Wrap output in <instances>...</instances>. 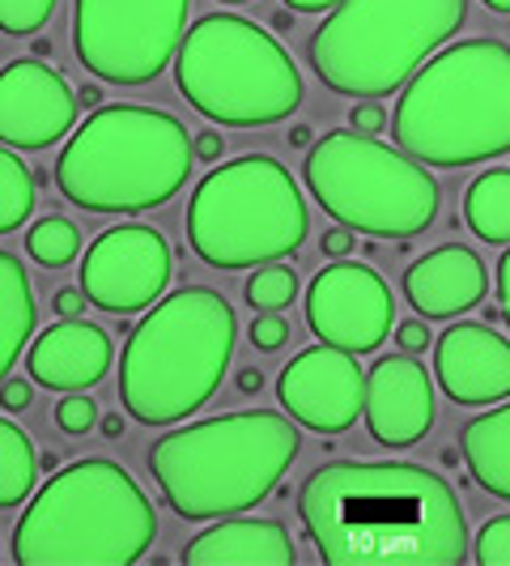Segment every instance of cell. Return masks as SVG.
Wrapping results in <instances>:
<instances>
[{"mask_svg":"<svg viewBox=\"0 0 510 566\" xmlns=\"http://www.w3.org/2000/svg\"><path fill=\"white\" fill-rule=\"evenodd\" d=\"M302 524L332 566H455L468 520L438 473L400 460H337L302 482Z\"/></svg>","mask_w":510,"mask_h":566,"instance_id":"6da1fadb","label":"cell"},{"mask_svg":"<svg viewBox=\"0 0 510 566\" xmlns=\"http://www.w3.org/2000/svg\"><path fill=\"white\" fill-rule=\"evenodd\" d=\"M392 133L425 167H472L510 154V48L464 39L429 56L400 94Z\"/></svg>","mask_w":510,"mask_h":566,"instance_id":"7a4b0ae2","label":"cell"},{"mask_svg":"<svg viewBox=\"0 0 510 566\" xmlns=\"http://www.w3.org/2000/svg\"><path fill=\"white\" fill-rule=\"evenodd\" d=\"M298 455V426L273 409L222 413L170 430L149 448V469L183 520H222L264 503Z\"/></svg>","mask_w":510,"mask_h":566,"instance_id":"3957f363","label":"cell"},{"mask_svg":"<svg viewBox=\"0 0 510 566\" xmlns=\"http://www.w3.org/2000/svg\"><path fill=\"white\" fill-rule=\"evenodd\" d=\"M234 307L217 290L183 285L158 298L119 358V397L145 426H170L217 392L234 358Z\"/></svg>","mask_w":510,"mask_h":566,"instance_id":"277c9868","label":"cell"},{"mask_svg":"<svg viewBox=\"0 0 510 566\" xmlns=\"http://www.w3.org/2000/svg\"><path fill=\"white\" fill-rule=\"evenodd\" d=\"M145 490L115 460H77L30 499L13 533L22 566H128L153 545Z\"/></svg>","mask_w":510,"mask_h":566,"instance_id":"5b68a950","label":"cell"},{"mask_svg":"<svg viewBox=\"0 0 510 566\" xmlns=\"http://www.w3.org/2000/svg\"><path fill=\"white\" fill-rule=\"evenodd\" d=\"M196 163V145L170 112L98 107L56 163L60 192L89 213H145L167 205Z\"/></svg>","mask_w":510,"mask_h":566,"instance_id":"8992f818","label":"cell"},{"mask_svg":"<svg viewBox=\"0 0 510 566\" xmlns=\"http://www.w3.org/2000/svg\"><path fill=\"white\" fill-rule=\"evenodd\" d=\"M468 18V0H340L311 34L319 82L344 98H383Z\"/></svg>","mask_w":510,"mask_h":566,"instance_id":"52a82bcc","label":"cell"},{"mask_svg":"<svg viewBox=\"0 0 510 566\" xmlns=\"http://www.w3.org/2000/svg\"><path fill=\"white\" fill-rule=\"evenodd\" d=\"M179 94L213 124L264 128L302 103V73L285 48L247 18L209 13L174 52Z\"/></svg>","mask_w":510,"mask_h":566,"instance_id":"ba28073f","label":"cell"},{"mask_svg":"<svg viewBox=\"0 0 510 566\" xmlns=\"http://www.w3.org/2000/svg\"><path fill=\"white\" fill-rule=\"evenodd\" d=\"M188 239L213 269L273 264L302 248L307 205L277 158L247 154L200 179L188 205Z\"/></svg>","mask_w":510,"mask_h":566,"instance_id":"9c48e42d","label":"cell"},{"mask_svg":"<svg viewBox=\"0 0 510 566\" xmlns=\"http://www.w3.org/2000/svg\"><path fill=\"white\" fill-rule=\"evenodd\" d=\"M302 175L323 213L374 239L422 234L434 227L443 200L425 163L362 133H328L315 142Z\"/></svg>","mask_w":510,"mask_h":566,"instance_id":"30bf717a","label":"cell"},{"mask_svg":"<svg viewBox=\"0 0 510 566\" xmlns=\"http://www.w3.org/2000/svg\"><path fill=\"white\" fill-rule=\"evenodd\" d=\"M192 0H73V48L115 85L153 82L183 43Z\"/></svg>","mask_w":510,"mask_h":566,"instance_id":"8fae6325","label":"cell"},{"mask_svg":"<svg viewBox=\"0 0 510 566\" xmlns=\"http://www.w3.org/2000/svg\"><path fill=\"white\" fill-rule=\"evenodd\" d=\"M396 319V303L387 282L353 260H337L319 269L307 290V324L323 345H337L349 354L379 349Z\"/></svg>","mask_w":510,"mask_h":566,"instance_id":"7c38bea8","label":"cell"},{"mask_svg":"<svg viewBox=\"0 0 510 566\" xmlns=\"http://www.w3.org/2000/svg\"><path fill=\"white\" fill-rule=\"evenodd\" d=\"M170 282V243L153 227H111L89 243L82 260V290L111 315L145 312Z\"/></svg>","mask_w":510,"mask_h":566,"instance_id":"4fadbf2b","label":"cell"},{"mask_svg":"<svg viewBox=\"0 0 510 566\" xmlns=\"http://www.w3.org/2000/svg\"><path fill=\"white\" fill-rule=\"evenodd\" d=\"M285 413L315 434H340L366 413V375L349 349L311 345L277 375Z\"/></svg>","mask_w":510,"mask_h":566,"instance_id":"5bb4252c","label":"cell"},{"mask_svg":"<svg viewBox=\"0 0 510 566\" xmlns=\"http://www.w3.org/2000/svg\"><path fill=\"white\" fill-rule=\"evenodd\" d=\"M77 124V94L43 60H13L0 69V142L13 149H47Z\"/></svg>","mask_w":510,"mask_h":566,"instance_id":"9a60e30c","label":"cell"},{"mask_svg":"<svg viewBox=\"0 0 510 566\" xmlns=\"http://www.w3.org/2000/svg\"><path fill=\"white\" fill-rule=\"evenodd\" d=\"M366 426L383 448H413L434 426V384L413 354H392L366 375Z\"/></svg>","mask_w":510,"mask_h":566,"instance_id":"2e32d148","label":"cell"},{"mask_svg":"<svg viewBox=\"0 0 510 566\" xmlns=\"http://www.w3.org/2000/svg\"><path fill=\"white\" fill-rule=\"evenodd\" d=\"M434 370L455 405H498L510 397V340L489 324H455L434 349Z\"/></svg>","mask_w":510,"mask_h":566,"instance_id":"e0dca14e","label":"cell"},{"mask_svg":"<svg viewBox=\"0 0 510 566\" xmlns=\"http://www.w3.org/2000/svg\"><path fill=\"white\" fill-rule=\"evenodd\" d=\"M485 290H489V273L481 255L459 243L434 248L404 273V294L422 319H455L472 312L485 303Z\"/></svg>","mask_w":510,"mask_h":566,"instance_id":"ac0fdd59","label":"cell"},{"mask_svg":"<svg viewBox=\"0 0 510 566\" xmlns=\"http://www.w3.org/2000/svg\"><path fill=\"white\" fill-rule=\"evenodd\" d=\"M30 379L52 392H85L111 367V337L89 319H60L30 345Z\"/></svg>","mask_w":510,"mask_h":566,"instance_id":"d6986e66","label":"cell"},{"mask_svg":"<svg viewBox=\"0 0 510 566\" xmlns=\"http://www.w3.org/2000/svg\"><path fill=\"white\" fill-rule=\"evenodd\" d=\"M298 549L277 520L222 515L183 545V563L192 566H294Z\"/></svg>","mask_w":510,"mask_h":566,"instance_id":"ffe728a7","label":"cell"},{"mask_svg":"<svg viewBox=\"0 0 510 566\" xmlns=\"http://www.w3.org/2000/svg\"><path fill=\"white\" fill-rule=\"evenodd\" d=\"M464 460L472 469V482L493 499L510 503V405H498L464 426L459 434Z\"/></svg>","mask_w":510,"mask_h":566,"instance_id":"44dd1931","label":"cell"},{"mask_svg":"<svg viewBox=\"0 0 510 566\" xmlns=\"http://www.w3.org/2000/svg\"><path fill=\"white\" fill-rule=\"evenodd\" d=\"M34 294H30L26 269L13 255L0 252V379H9V370L18 363V354L26 349L34 333Z\"/></svg>","mask_w":510,"mask_h":566,"instance_id":"7402d4cb","label":"cell"},{"mask_svg":"<svg viewBox=\"0 0 510 566\" xmlns=\"http://www.w3.org/2000/svg\"><path fill=\"white\" fill-rule=\"evenodd\" d=\"M464 222L481 243H510V170L493 167L472 179L464 197Z\"/></svg>","mask_w":510,"mask_h":566,"instance_id":"603a6c76","label":"cell"},{"mask_svg":"<svg viewBox=\"0 0 510 566\" xmlns=\"http://www.w3.org/2000/svg\"><path fill=\"white\" fill-rule=\"evenodd\" d=\"M39 473V452L26 430L0 418V507H18L34 485Z\"/></svg>","mask_w":510,"mask_h":566,"instance_id":"cb8c5ba5","label":"cell"},{"mask_svg":"<svg viewBox=\"0 0 510 566\" xmlns=\"http://www.w3.org/2000/svg\"><path fill=\"white\" fill-rule=\"evenodd\" d=\"M30 209H34V175L18 154L0 149V234L22 227Z\"/></svg>","mask_w":510,"mask_h":566,"instance_id":"d4e9b609","label":"cell"},{"mask_svg":"<svg viewBox=\"0 0 510 566\" xmlns=\"http://www.w3.org/2000/svg\"><path fill=\"white\" fill-rule=\"evenodd\" d=\"M26 252L43 269H64L68 260H77V252H82V234H77V227L68 218H43V222L30 227Z\"/></svg>","mask_w":510,"mask_h":566,"instance_id":"484cf974","label":"cell"},{"mask_svg":"<svg viewBox=\"0 0 510 566\" xmlns=\"http://www.w3.org/2000/svg\"><path fill=\"white\" fill-rule=\"evenodd\" d=\"M298 298V277L285 264H255V273L247 277V303L255 312H285Z\"/></svg>","mask_w":510,"mask_h":566,"instance_id":"4316f807","label":"cell"},{"mask_svg":"<svg viewBox=\"0 0 510 566\" xmlns=\"http://www.w3.org/2000/svg\"><path fill=\"white\" fill-rule=\"evenodd\" d=\"M56 0H0V30L4 34H34L52 18Z\"/></svg>","mask_w":510,"mask_h":566,"instance_id":"83f0119b","label":"cell"},{"mask_svg":"<svg viewBox=\"0 0 510 566\" xmlns=\"http://www.w3.org/2000/svg\"><path fill=\"white\" fill-rule=\"evenodd\" d=\"M472 558L481 566H510V515L485 520L477 545H472Z\"/></svg>","mask_w":510,"mask_h":566,"instance_id":"f1b7e54d","label":"cell"},{"mask_svg":"<svg viewBox=\"0 0 510 566\" xmlns=\"http://www.w3.org/2000/svg\"><path fill=\"white\" fill-rule=\"evenodd\" d=\"M56 426L64 434H89L98 426V409L94 400L82 397V392H68V397L56 405Z\"/></svg>","mask_w":510,"mask_h":566,"instance_id":"f546056e","label":"cell"},{"mask_svg":"<svg viewBox=\"0 0 510 566\" xmlns=\"http://www.w3.org/2000/svg\"><path fill=\"white\" fill-rule=\"evenodd\" d=\"M289 340V319H281V312H259L252 324V345L264 354H277Z\"/></svg>","mask_w":510,"mask_h":566,"instance_id":"4dcf8cb0","label":"cell"},{"mask_svg":"<svg viewBox=\"0 0 510 566\" xmlns=\"http://www.w3.org/2000/svg\"><path fill=\"white\" fill-rule=\"evenodd\" d=\"M349 124H353V133H362V137H379V133L387 128V112H383L374 98H358L353 112H349Z\"/></svg>","mask_w":510,"mask_h":566,"instance_id":"1f68e13d","label":"cell"},{"mask_svg":"<svg viewBox=\"0 0 510 566\" xmlns=\"http://www.w3.org/2000/svg\"><path fill=\"white\" fill-rule=\"evenodd\" d=\"M396 345L404 349V354H425V349H429V328H425V319H408V324H400Z\"/></svg>","mask_w":510,"mask_h":566,"instance_id":"d6a6232c","label":"cell"},{"mask_svg":"<svg viewBox=\"0 0 510 566\" xmlns=\"http://www.w3.org/2000/svg\"><path fill=\"white\" fill-rule=\"evenodd\" d=\"M0 405L9 413H22L30 405V384L26 379H0Z\"/></svg>","mask_w":510,"mask_h":566,"instance_id":"836d02e7","label":"cell"},{"mask_svg":"<svg viewBox=\"0 0 510 566\" xmlns=\"http://www.w3.org/2000/svg\"><path fill=\"white\" fill-rule=\"evenodd\" d=\"M323 255H332V260H344V255L353 252V230L349 227H332L328 234H323Z\"/></svg>","mask_w":510,"mask_h":566,"instance_id":"e575fe53","label":"cell"},{"mask_svg":"<svg viewBox=\"0 0 510 566\" xmlns=\"http://www.w3.org/2000/svg\"><path fill=\"white\" fill-rule=\"evenodd\" d=\"M85 303H89V298H85V290H82V285H77V290L68 285V290H60V294H56V312L64 315V319H73V315H82V312H85Z\"/></svg>","mask_w":510,"mask_h":566,"instance_id":"d590c367","label":"cell"},{"mask_svg":"<svg viewBox=\"0 0 510 566\" xmlns=\"http://www.w3.org/2000/svg\"><path fill=\"white\" fill-rule=\"evenodd\" d=\"M192 145H196V158H204V163L222 158V137H217V133H200Z\"/></svg>","mask_w":510,"mask_h":566,"instance_id":"8d00e7d4","label":"cell"},{"mask_svg":"<svg viewBox=\"0 0 510 566\" xmlns=\"http://www.w3.org/2000/svg\"><path fill=\"white\" fill-rule=\"evenodd\" d=\"M498 298H502V312H507V324H510V252L498 264Z\"/></svg>","mask_w":510,"mask_h":566,"instance_id":"74e56055","label":"cell"},{"mask_svg":"<svg viewBox=\"0 0 510 566\" xmlns=\"http://www.w3.org/2000/svg\"><path fill=\"white\" fill-rule=\"evenodd\" d=\"M285 4L298 13H323V9H337L340 0H285Z\"/></svg>","mask_w":510,"mask_h":566,"instance_id":"f35d334b","label":"cell"},{"mask_svg":"<svg viewBox=\"0 0 510 566\" xmlns=\"http://www.w3.org/2000/svg\"><path fill=\"white\" fill-rule=\"evenodd\" d=\"M259 384H264V379H259V370H255V367L238 370V388H243L247 397H252V392H259Z\"/></svg>","mask_w":510,"mask_h":566,"instance_id":"ab89813d","label":"cell"},{"mask_svg":"<svg viewBox=\"0 0 510 566\" xmlns=\"http://www.w3.org/2000/svg\"><path fill=\"white\" fill-rule=\"evenodd\" d=\"M289 145L307 149V145H311V128H307V124H294V128H289Z\"/></svg>","mask_w":510,"mask_h":566,"instance_id":"60d3db41","label":"cell"},{"mask_svg":"<svg viewBox=\"0 0 510 566\" xmlns=\"http://www.w3.org/2000/svg\"><path fill=\"white\" fill-rule=\"evenodd\" d=\"M103 434H107V439H119V434H124V422H119V418H103Z\"/></svg>","mask_w":510,"mask_h":566,"instance_id":"b9f144b4","label":"cell"},{"mask_svg":"<svg viewBox=\"0 0 510 566\" xmlns=\"http://www.w3.org/2000/svg\"><path fill=\"white\" fill-rule=\"evenodd\" d=\"M77 98H82L85 107H94V103H98V90H94V85H85V90L77 94Z\"/></svg>","mask_w":510,"mask_h":566,"instance_id":"7bdbcfd3","label":"cell"},{"mask_svg":"<svg viewBox=\"0 0 510 566\" xmlns=\"http://www.w3.org/2000/svg\"><path fill=\"white\" fill-rule=\"evenodd\" d=\"M498 319H507L502 307H485V324H498Z\"/></svg>","mask_w":510,"mask_h":566,"instance_id":"ee69618b","label":"cell"},{"mask_svg":"<svg viewBox=\"0 0 510 566\" xmlns=\"http://www.w3.org/2000/svg\"><path fill=\"white\" fill-rule=\"evenodd\" d=\"M485 9H493V13H510V0H485Z\"/></svg>","mask_w":510,"mask_h":566,"instance_id":"f6af8a7d","label":"cell"},{"mask_svg":"<svg viewBox=\"0 0 510 566\" xmlns=\"http://www.w3.org/2000/svg\"><path fill=\"white\" fill-rule=\"evenodd\" d=\"M230 4H243V0H230Z\"/></svg>","mask_w":510,"mask_h":566,"instance_id":"bcb514c9","label":"cell"}]
</instances>
